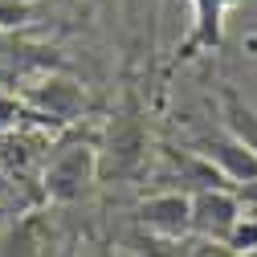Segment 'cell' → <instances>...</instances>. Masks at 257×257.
<instances>
[{"instance_id": "9c48e42d", "label": "cell", "mask_w": 257, "mask_h": 257, "mask_svg": "<svg viewBox=\"0 0 257 257\" xmlns=\"http://www.w3.org/2000/svg\"><path fill=\"white\" fill-rule=\"evenodd\" d=\"M49 245V224H45V212L29 208L13 229L0 237V257H41Z\"/></svg>"}, {"instance_id": "8992f818", "label": "cell", "mask_w": 257, "mask_h": 257, "mask_svg": "<svg viewBox=\"0 0 257 257\" xmlns=\"http://www.w3.org/2000/svg\"><path fill=\"white\" fill-rule=\"evenodd\" d=\"M21 98L33 106L37 114H45L49 122H57V126H70L86 110V90L74 78H61V74H45L41 82L25 86Z\"/></svg>"}, {"instance_id": "ba28073f", "label": "cell", "mask_w": 257, "mask_h": 257, "mask_svg": "<svg viewBox=\"0 0 257 257\" xmlns=\"http://www.w3.org/2000/svg\"><path fill=\"white\" fill-rule=\"evenodd\" d=\"M155 17H159V0H122V29H126V57L131 61L151 57Z\"/></svg>"}, {"instance_id": "7a4b0ae2", "label": "cell", "mask_w": 257, "mask_h": 257, "mask_svg": "<svg viewBox=\"0 0 257 257\" xmlns=\"http://www.w3.org/2000/svg\"><path fill=\"white\" fill-rule=\"evenodd\" d=\"M143 159H147V126L139 106L131 102L106 122V135L98 139V172L114 180H131L139 176Z\"/></svg>"}, {"instance_id": "277c9868", "label": "cell", "mask_w": 257, "mask_h": 257, "mask_svg": "<svg viewBox=\"0 0 257 257\" xmlns=\"http://www.w3.org/2000/svg\"><path fill=\"white\" fill-rule=\"evenodd\" d=\"M139 224L159 237V241H184L192 237V192L184 188H164V192H151V196L135 208Z\"/></svg>"}, {"instance_id": "8fae6325", "label": "cell", "mask_w": 257, "mask_h": 257, "mask_svg": "<svg viewBox=\"0 0 257 257\" xmlns=\"http://www.w3.org/2000/svg\"><path fill=\"white\" fill-rule=\"evenodd\" d=\"M241 257H249V253H257V216H241V224H237V233H233V241H229Z\"/></svg>"}, {"instance_id": "5bb4252c", "label": "cell", "mask_w": 257, "mask_h": 257, "mask_svg": "<svg viewBox=\"0 0 257 257\" xmlns=\"http://www.w3.org/2000/svg\"><path fill=\"white\" fill-rule=\"evenodd\" d=\"M237 200H241L245 216H257V184H241L237 188Z\"/></svg>"}, {"instance_id": "52a82bcc", "label": "cell", "mask_w": 257, "mask_h": 257, "mask_svg": "<svg viewBox=\"0 0 257 257\" xmlns=\"http://www.w3.org/2000/svg\"><path fill=\"white\" fill-rule=\"evenodd\" d=\"M188 5H192V29L176 45V61H188V57H196L204 49H216L220 37H224V17L241 0H188Z\"/></svg>"}, {"instance_id": "3957f363", "label": "cell", "mask_w": 257, "mask_h": 257, "mask_svg": "<svg viewBox=\"0 0 257 257\" xmlns=\"http://www.w3.org/2000/svg\"><path fill=\"white\" fill-rule=\"evenodd\" d=\"M245 208L237 200V188H204L192 192V237L229 245Z\"/></svg>"}, {"instance_id": "6da1fadb", "label": "cell", "mask_w": 257, "mask_h": 257, "mask_svg": "<svg viewBox=\"0 0 257 257\" xmlns=\"http://www.w3.org/2000/svg\"><path fill=\"white\" fill-rule=\"evenodd\" d=\"M98 143L90 139H70L61 143L49 159H45V172H41V196L53 204H74L82 200L90 184L98 180Z\"/></svg>"}, {"instance_id": "30bf717a", "label": "cell", "mask_w": 257, "mask_h": 257, "mask_svg": "<svg viewBox=\"0 0 257 257\" xmlns=\"http://www.w3.org/2000/svg\"><path fill=\"white\" fill-rule=\"evenodd\" d=\"M220 114H224V126H229V131L257 155V110L241 98L237 90H224L220 94Z\"/></svg>"}, {"instance_id": "4fadbf2b", "label": "cell", "mask_w": 257, "mask_h": 257, "mask_svg": "<svg viewBox=\"0 0 257 257\" xmlns=\"http://www.w3.org/2000/svg\"><path fill=\"white\" fill-rule=\"evenodd\" d=\"M25 17H29V9L21 0H0V25H21Z\"/></svg>"}, {"instance_id": "5b68a950", "label": "cell", "mask_w": 257, "mask_h": 257, "mask_svg": "<svg viewBox=\"0 0 257 257\" xmlns=\"http://www.w3.org/2000/svg\"><path fill=\"white\" fill-rule=\"evenodd\" d=\"M192 151L196 155H204L208 164L229 180L233 188H241V184H257V155L229 131V126H220V131H204L196 143H192Z\"/></svg>"}, {"instance_id": "7c38bea8", "label": "cell", "mask_w": 257, "mask_h": 257, "mask_svg": "<svg viewBox=\"0 0 257 257\" xmlns=\"http://www.w3.org/2000/svg\"><path fill=\"white\" fill-rule=\"evenodd\" d=\"M180 257H241V253H237L233 245H220V241H200V237H196V241H188V245H184V253H180Z\"/></svg>"}]
</instances>
